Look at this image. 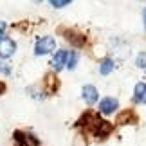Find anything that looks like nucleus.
<instances>
[{
    "instance_id": "4",
    "label": "nucleus",
    "mask_w": 146,
    "mask_h": 146,
    "mask_svg": "<svg viewBox=\"0 0 146 146\" xmlns=\"http://www.w3.org/2000/svg\"><path fill=\"white\" fill-rule=\"evenodd\" d=\"M69 54H70V50H58V52L54 54L52 67L56 70H61L63 67H67V63H69Z\"/></svg>"
},
{
    "instance_id": "10",
    "label": "nucleus",
    "mask_w": 146,
    "mask_h": 146,
    "mask_svg": "<svg viewBox=\"0 0 146 146\" xmlns=\"http://www.w3.org/2000/svg\"><path fill=\"white\" fill-rule=\"evenodd\" d=\"M135 63H137V67H139V69L146 70V52H139L137 60H135Z\"/></svg>"
},
{
    "instance_id": "11",
    "label": "nucleus",
    "mask_w": 146,
    "mask_h": 146,
    "mask_svg": "<svg viewBox=\"0 0 146 146\" xmlns=\"http://www.w3.org/2000/svg\"><path fill=\"white\" fill-rule=\"evenodd\" d=\"M76 63H78V52H76V50H70V54H69V63H67V67H69V69H74Z\"/></svg>"
},
{
    "instance_id": "13",
    "label": "nucleus",
    "mask_w": 146,
    "mask_h": 146,
    "mask_svg": "<svg viewBox=\"0 0 146 146\" xmlns=\"http://www.w3.org/2000/svg\"><path fill=\"white\" fill-rule=\"evenodd\" d=\"M0 70H2L4 74H9V72H11V67H9V63H5V61H0Z\"/></svg>"
},
{
    "instance_id": "9",
    "label": "nucleus",
    "mask_w": 146,
    "mask_h": 146,
    "mask_svg": "<svg viewBox=\"0 0 146 146\" xmlns=\"http://www.w3.org/2000/svg\"><path fill=\"white\" fill-rule=\"evenodd\" d=\"M114 70V60H110V58H106L103 63H101V67H99V72L103 76H106V74H110V72Z\"/></svg>"
},
{
    "instance_id": "12",
    "label": "nucleus",
    "mask_w": 146,
    "mask_h": 146,
    "mask_svg": "<svg viewBox=\"0 0 146 146\" xmlns=\"http://www.w3.org/2000/svg\"><path fill=\"white\" fill-rule=\"evenodd\" d=\"M70 0H50V5L52 7H65V5H69Z\"/></svg>"
},
{
    "instance_id": "2",
    "label": "nucleus",
    "mask_w": 146,
    "mask_h": 146,
    "mask_svg": "<svg viewBox=\"0 0 146 146\" xmlns=\"http://www.w3.org/2000/svg\"><path fill=\"white\" fill-rule=\"evenodd\" d=\"M117 108H119V103H117L115 98H105L99 103V112H101V114H105V115L114 114Z\"/></svg>"
},
{
    "instance_id": "15",
    "label": "nucleus",
    "mask_w": 146,
    "mask_h": 146,
    "mask_svg": "<svg viewBox=\"0 0 146 146\" xmlns=\"http://www.w3.org/2000/svg\"><path fill=\"white\" fill-rule=\"evenodd\" d=\"M5 90V85H4V83H0V94H2Z\"/></svg>"
},
{
    "instance_id": "6",
    "label": "nucleus",
    "mask_w": 146,
    "mask_h": 146,
    "mask_svg": "<svg viewBox=\"0 0 146 146\" xmlns=\"http://www.w3.org/2000/svg\"><path fill=\"white\" fill-rule=\"evenodd\" d=\"M133 99L137 103H146V83H137L133 90Z\"/></svg>"
},
{
    "instance_id": "14",
    "label": "nucleus",
    "mask_w": 146,
    "mask_h": 146,
    "mask_svg": "<svg viewBox=\"0 0 146 146\" xmlns=\"http://www.w3.org/2000/svg\"><path fill=\"white\" fill-rule=\"evenodd\" d=\"M5 27H7V25H5V22L0 20V40H2V35H4V31H5Z\"/></svg>"
},
{
    "instance_id": "3",
    "label": "nucleus",
    "mask_w": 146,
    "mask_h": 146,
    "mask_svg": "<svg viewBox=\"0 0 146 146\" xmlns=\"http://www.w3.org/2000/svg\"><path fill=\"white\" fill-rule=\"evenodd\" d=\"M15 50H16V43L11 40V38H2V40H0V56H2V58L13 56Z\"/></svg>"
},
{
    "instance_id": "1",
    "label": "nucleus",
    "mask_w": 146,
    "mask_h": 146,
    "mask_svg": "<svg viewBox=\"0 0 146 146\" xmlns=\"http://www.w3.org/2000/svg\"><path fill=\"white\" fill-rule=\"evenodd\" d=\"M54 45H56V42H54L52 36H43V38H40V40L36 42V45H35V54H36V56L49 54L50 50H54Z\"/></svg>"
},
{
    "instance_id": "16",
    "label": "nucleus",
    "mask_w": 146,
    "mask_h": 146,
    "mask_svg": "<svg viewBox=\"0 0 146 146\" xmlns=\"http://www.w3.org/2000/svg\"><path fill=\"white\" fill-rule=\"evenodd\" d=\"M143 15H144V27H146V7H144V13Z\"/></svg>"
},
{
    "instance_id": "5",
    "label": "nucleus",
    "mask_w": 146,
    "mask_h": 146,
    "mask_svg": "<svg viewBox=\"0 0 146 146\" xmlns=\"http://www.w3.org/2000/svg\"><path fill=\"white\" fill-rule=\"evenodd\" d=\"M81 96H83V99H85V103L87 105H94L98 101V88L94 87V85H85L83 87V90H81Z\"/></svg>"
},
{
    "instance_id": "7",
    "label": "nucleus",
    "mask_w": 146,
    "mask_h": 146,
    "mask_svg": "<svg viewBox=\"0 0 146 146\" xmlns=\"http://www.w3.org/2000/svg\"><path fill=\"white\" fill-rule=\"evenodd\" d=\"M117 123H121V125H130V123H137V115L133 110H126L125 114H121L117 117Z\"/></svg>"
},
{
    "instance_id": "8",
    "label": "nucleus",
    "mask_w": 146,
    "mask_h": 146,
    "mask_svg": "<svg viewBox=\"0 0 146 146\" xmlns=\"http://www.w3.org/2000/svg\"><path fill=\"white\" fill-rule=\"evenodd\" d=\"M65 38L67 40H69L70 43H74L76 47H80V45H83V43H85V38H83V35H80V33H74V31H67L65 33Z\"/></svg>"
}]
</instances>
